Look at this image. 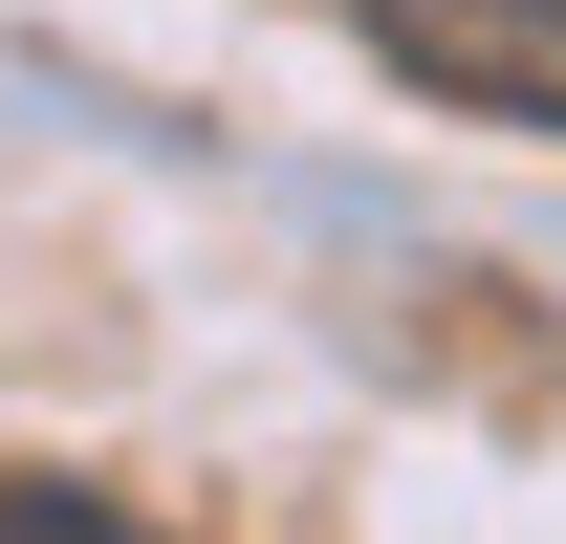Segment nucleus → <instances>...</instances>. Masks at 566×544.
I'll return each mask as SVG.
<instances>
[{
	"label": "nucleus",
	"mask_w": 566,
	"mask_h": 544,
	"mask_svg": "<svg viewBox=\"0 0 566 544\" xmlns=\"http://www.w3.org/2000/svg\"><path fill=\"white\" fill-rule=\"evenodd\" d=\"M370 66H415L436 109H501V132H566V0H327Z\"/></svg>",
	"instance_id": "f257e3e1"
},
{
	"label": "nucleus",
	"mask_w": 566,
	"mask_h": 544,
	"mask_svg": "<svg viewBox=\"0 0 566 544\" xmlns=\"http://www.w3.org/2000/svg\"><path fill=\"white\" fill-rule=\"evenodd\" d=\"M0 544H153V523H109L87 479H0Z\"/></svg>",
	"instance_id": "f03ea898"
}]
</instances>
